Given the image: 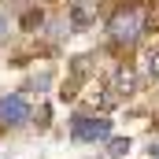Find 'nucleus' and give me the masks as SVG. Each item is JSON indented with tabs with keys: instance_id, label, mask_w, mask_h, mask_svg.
<instances>
[{
	"instance_id": "39448f33",
	"label": "nucleus",
	"mask_w": 159,
	"mask_h": 159,
	"mask_svg": "<svg viewBox=\"0 0 159 159\" xmlns=\"http://www.w3.org/2000/svg\"><path fill=\"white\" fill-rule=\"evenodd\" d=\"M126 152H129V141H122V137H119V141H111V148H107V156H115V159L126 156Z\"/></svg>"
},
{
	"instance_id": "0eeeda50",
	"label": "nucleus",
	"mask_w": 159,
	"mask_h": 159,
	"mask_svg": "<svg viewBox=\"0 0 159 159\" xmlns=\"http://www.w3.org/2000/svg\"><path fill=\"white\" fill-rule=\"evenodd\" d=\"M152 159H159V144H156V148H152Z\"/></svg>"
},
{
	"instance_id": "f257e3e1",
	"label": "nucleus",
	"mask_w": 159,
	"mask_h": 159,
	"mask_svg": "<svg viewBox=\"0 0 159 159\" xmlns=\"http://www.w3.org/2000/svg\"><path fill=\"white\" fill-rule=\"evenodd\" d=\"M70 129H74V137H81V141H104L111 133V122L107 119H93V115H74Z\"/></svg>"
},
{
	"instance_id": "423d86ee",
	"label": "nucleus",
	"mask_w": 159,
	"mask_h": 159,
	"mask_svg": "<svg viewBox=\"0 0 159 159\" xmlns=\"http://www.w3.org/2000/svg\"><path fill=\"white\" fill-rule=\"evenodd\" d=\"M148 78L159 81V52H152V56H148Z\"/></svg>"
},
{
	"instance_id": "7ed1b4c3",
	"label": "nucleus",
	"mask_w": 159,
	"mask_h": 159,
	"mask_svg": "<svg viewBox=\"0 0 159 159\" xmlns=\"http://www.w3.org/2000/svg\"><path fill=\"white\" fill-rule=\"evenodd\" d=\"M26 119H30V107H26L22 96L0 100V122H4V126H19V122H26Z\"/></svg>"
},
{
	"instance_id": "20e7f679",
	"label": "nucleus",
	"mask_w": 159,
	"mask_h": 159,
	"mask_svg": "<svg viewBox=\"0 0 159 159\" xmlns=\"http://www.w3.org/2000/svg\"><path fill=\"white\" fill-rule=\"evenodd\" d=\"M115 93H119V96H129V93H137V74H133L129 67L115 74Z\"/></svg>"
},
{
	"instance_id": "f03ea898",
	"label": "nucleus",
	"mask_w": 159,
	"mask_h": 159,
	"mask_svg": "<svg viewBox=\"0 0 159 159\" xmlns=\"http://www.w3.org/2000/svg\"><path fill=\"white\" fill-rule=\"evenodd\" d=\"M137 34H141V15L129 7V11H119L115 19H111V37L115 41H137Z\"/></svg>"
}]
</instances>
